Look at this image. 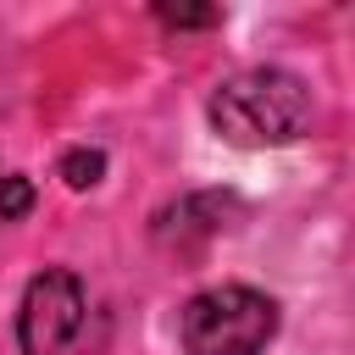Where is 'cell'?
I'll use <instances>...</instances> for the list:
<instances>
[{
    "instance_id": "6da1fadb",
    "label": "cell",
    "mask_w": 355,
    "mask_h": 355,
    "mask_svg": "<svg viewBox=\"0 0 355 355\" xmlns=\"http://www.w3.org/2000/svg\"><path fill=\"white\" fill-rule=\"evenodd\" d=\"M205 111H211L216 139H227L239 150H277L311 128V89H305V78H294L283 67H250V72H233L227 83H216Z\"/></svg>"
},
{
    "instance_id": "7a4b0ae2",
    "label": "cell",
    "mask_w": 355,
    "mask_h": 355,
    "mask_svg": "<svg viewBox=\"0 0 355 355\" xmlns=\"http://www.w3.org/2000/svg\"><path fill=\"white\" fill-rule=\"evenodd\" d=\"M178 333L189 355H261L277 333V305L250 283H222L183 305Z\"/></svg>"
},
{
    "instance_id": "277c9868",
    "label": "cell",
    "mask_w": 355,
    "mask_h": 355,
    "mask_svg": "<svg viewBox=\"0 0 355 355\" xmlns=\"http://www.w3.org/2000/svg\"><path fill=\"white\" fill-rule=\"evenodd\" d=\"M100 172H105V155H100V150H67V161H61V178H67L72 189L100 183Z\"/></svg>"
},
{
    "instance_id": "3957f363",
    "label": "cell",
    "mask_w": 355,
    "mask_h": 355,
    "mask_svg": "<svg viewBox=\"0 0 355 355\" xmlns=\"http://www.w3.org/2000/svg\"><path fill=\"white\" fill-rule=\"evenodd\" d=\"M22 355H89V288L78 272L50 266L28 283L17 311Z\"/></svg>"
},
{
    "instance_id": "8992f818",
    "label": "cell",
    "mask_w": 355,
    "mask_h": 355,
    "mask_svg": "<svg viewBox=\"0 0 355 355\" xmlns=\"http://www.w3.org/2000/svg\"><path fill=\"white\" fill-rule=\"evenodd\" d=\"M161 22H172V28H205V22H216V11H166L161 6Z\"/></svg>"
},
{
    "instance_id": "5b68a950",
    "label": "cell",
    "mask_w": 355,
    "mask_h": 355,
    "mask_svg": "<svg viewBox=\"0 0 355 355\" xmlns=\"http://www.w3.org/2000/svg\"><path fill=\"white\" fill-rule=\"evenodd\" d=\"M28 205H33V183H28L22 172H0V222L22 216Z\"/></svg>"
}]
</instances>
